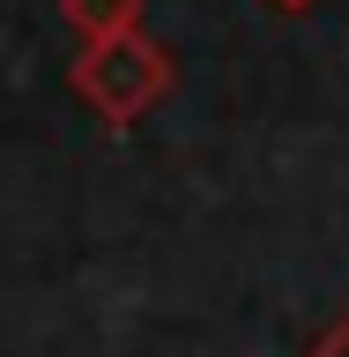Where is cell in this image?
I'll return each instance as SVG.
<instances>
[{"mask_svg": "<svg viewBox=\"0 0 349 357\" xmlns=\"http://www.w3.org/2000/svg\"><path fill=\"white\" fill-rule=\"evenodd\" d=\"M67 82L82 97L111 134H127L134 119H149L178 82V60L171 45H156L149 30H134V38H104V45H82V60L67 67Z\"/></svg>", "mask_w": 349, "mask_h": 357, "instance_id": "cell-1", "label": "cell"}, {"mask_svg": "<svg viewBox=\"0 0 349 357\" xmlns=\"http://www.w3.org/2000/svg\"><path fill=\"white\" fill-rule=\"evenodd\" d=\"M60 22H67L82 45L134 38V30H141V0H60Z\"/></svg>", "mask_w": 349, "mask_h": 357, "instance_id": "cell-2", "label": "cell"}, {"mask_svg": "<svg viewBox=\"0 0 349 357\" xmlns=\"http://www.w3.org/2000/svg\"><path fill=\"white\" fill-rule=\"evenodd\" d=\"M305 357H349V312H342V320H334L327 335H320V342H312Z\"/></svg>", "mask_w": 349, "mask_h": 357, "instance_id": "cell-3", "label": "cell"}, {"mask_svg": "<svg viewBox=\"0 0 349 357\" xmlns=\"http://www.w3.org/2000/svg\"><path fill=\"white\" fill-rule=\"evenodd\" d=\"M275 8H312V0H275Z\"/></svg>", "mask_w": 349, "mask_h": 357, "instance_id": "cell-4", "label": "cell"}]
</instances>
